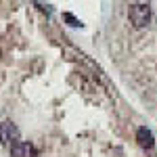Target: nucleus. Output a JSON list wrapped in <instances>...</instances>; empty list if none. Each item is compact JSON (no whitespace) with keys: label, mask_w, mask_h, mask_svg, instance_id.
Masks as SVG:
<instances>
[{"label":"nucleus","mask_w":157,"mask_h":157,"mask_svg":"<svg viewBox=\"0 0 157 157\" xmlns=\"http://www.w3.org/2000/svg\"><path fill=\"white\" fill-rule=\"evenodd\" d=\"M151 6L149 4H132L130 9H128V19H130V23L136 27V29H143L147 25L151 23Z\"/></svg>","instance_id":"nucleus-1"},{"label":"nucleus","mask_w":157,"mask_h":157,"mask_svg":"<svg viewBox=\"0 0 157 157\" xmlns=\"http://www.w3.org/2000/svg\"><path fill=\"white\" fill-rule=\"evenodd\" d=\"M19 128L13 124V121H2L0 124V145H15L19 140Z\"/></svg>","instance_id":"nucleus-2"},{"label":"nucleus","mask_w":157,"mask_h":157,"mask_svg":"<svg viewBox=\"0 0 157 157\" xmlns=\"http://www.w3.org/2000/svg\"><path fill=\"white\" fill-rule=\"evenodd\" d=\"M11 157H36V149L29 143L17 140L15 145H11Z\"/></svg>","instance_id":"nucleus-3"},{"label":"nucleus","mask_w":157,"mask_h":157,"mask_svg":"<svg viewBox=\"0 0 157 157\" xmlns=\"http://www.w3.org/2000/svg\"><path fill=\"white\" fill-rule=\"evenodd\" d=\"M136 140H138V145L143 147V149H153L155 145V138H153V132L145 128V126H140L138 130H136Z\"/></svg>","instance_id":"nucleus-4"},{"label":"nucleus","mask_w":157,"mask_h":157,"mask_svg":"<svg viewBox=\"0 0 157 157\" xmlns=\"http://www.w3.org/2000/svg\"><path fill=\"white\" fill-rule=\"evenodd\" d=\"M63 19L71 25V27H82V21H80V19H75L71 13H63Z\"/></svg>","instance_id":"nucleus-5"}]
</instances>
